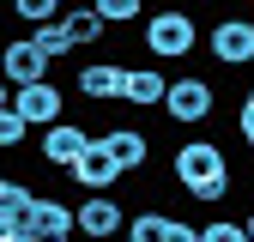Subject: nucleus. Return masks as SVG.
I'll list each match as a JSON object with an SVG mask.
<instances>
[{"label":"nucleus","instance_id":"1","mask_svg":"<svg viewBox=\"0 0 254 242\" xmlns=\"http://www.w3.org/2000/svg\"><path fill=\"white\" fill-rule=\"evenodd\" d=\"M170 176H176V188H182L188 200H200V206H224V200H230V158H224L218 139L188 133V139L170 151Z\"/></svg>","mask_w":254,"mask_h":242},{"label":"nucleus","instance_id":"2","mask_svg":"<svg viewBox=\"0 0 254 242\" xmlns=\"http://www.w3.org/2000/svg\"><path fill=\"white\" fill-rule=\"evenodd\" d=\"M139 49H145V60H157V67L194 60V49H200V18L188 12V6H157L139 24Z\"/></svg>","mask_w":254,"mask_h":242},{"label":"nucleus","instance_id":"3","mask_svg":"<svg viewBox=\"0 0 254 242\" xmlns=\"http://www.w3.org/2000/svg\"><path fill=\"white\" fill-rule=\"evenodd\" d=\"M212 115H218V85L206 73H176L170 79V97H164V121L194 133L200 121H212Z\"/></svg>","mask_w":254,"mask_h":242},{"label":"nucleus","instance_id":"4","mask_svg":"<svg viewBox=\"0 0 254 242\" xmlns=\"http://www.w3.org/2000/svg\"><path fill=\"white\" fill-rule=\"evenodd\" d=\"M206 55L218 60V67H254V12H224V18H212L206 30Z\"/></svg>","mask_w":254,"mask_h":242},{"label":"nucleus","instance_id":"5","mask_svg":"<svg viewBox=\"0 0 254 242\" xmlns=\"http://www.w3.org/2000/svg\"><path fill=\"white\" fill-rule=\"evenodd\" d=\"M91 145H97V133H91V127H79V121H55V127H43V139H37V158H43L49 170L67 176Z\"/></svg>","mask_w":254,"mask_h":242},{"label":"nucleus","instance_id":"6","mask_svg":"<svg viewBox=\"0 0 254 242\" xmlns=\"http://www.w3.org/2000/svg\"><path fill=\"white\" fill-rule=\"evenodd\" d=\"M127 218H133V212H127L115 194H85L79 200V236L85 242H115V236H127Z\"/></svg>","mask_w":254,"mask_h":242},{"label":"nucleus","instance_id":"7","mask_svg":"<svg viewBox=\"0 0 254 242\" xmlns=\"http://www.w3.org/2000/svg\"><path fill=\"white\" fill-rule=\"evenodd\" d=\"M73 91H79V97L85 103H121V91H127V60H97V55H91L85 60V67L73 73Z\"/></svg>","mask_w":254,"mask_h":242},{"label":"nucleus","instance_id":"8","mask_svg":"<svg viewBox=\"0 0 254 242\" xmlns=\"http://www.w3.org/2000/svg\"><path fill=\"white\" fill-rule=\"evenodd\" d=\"M12 109L30 121V127H55V121H67V91H61L55 79H37V85L12 91Z\"/></svg>","mask_w":254,"mask_h":242},{"label":"nucleus","instance_id":"9","mask_svg":"<svg viewBox=\"0 0 254 242\" xmlns=\"http://www.w3.org/2000/svg\"><path fill=\"white\" fill-rule=\"evenodd\" d=\"M67 182H73V188H85V194H115L121 182H127V170H121V164L109 158V145L97 139V145H91L85 158H79V164L67 170Z\"/></svg>","mask_w":254,"mask_h":242},{"label":"nucleus","instance_id":"10","mask_svg":"<svg viewBox=\"0 0 254 242\" xmlns=\"http://www.w3.org/2000/svg\"><path fill=\"white\" fill-rule=\"evenodd\" d=\"M30 236H37V242H73V236H79V206L43 194L37 212H30Z\"/></svg>","mask_w":254,"mask_h":242},{"label":"nucleus","instance_id":"11","mask_svg":"<svg viewBox=\"0 0 254 242\" xmlns=\"http://www.w3.org/2000/svg\"><path fill=\"white\" fill-rule=\"evenodd\" d=\"M0 67H6V85H12V91H24V85L49 79V67H55V60L37 49V37H12V43H6V60H0Z\"/></svg>","mask_w":254,"mask_h":242},{"label":"nucleus","instance_id":"12","mask_svg":"<svg viewBox=\"0 0 254 242\" xmlns=\"http://www.w3.org/2000/svg\"><path fill=\"white\" fill-rule=\"evenodd\" d=\"M170 97V73L157 67V60H145V67H127V91H121V103L127 109H164Z\"/></svg>","mask_w":254,"mask_h":242},{"label":"nucleus","instance_id":"13","mask_svg":"<svg viewBox=\"0 0 254 242\" xmlns=\"http://www.w3.org/2000/svg\"><path fill=\"white\" fill-rule=\"evenodd\" d=\"M97 139L109 145V158H115L127 176H139V170L151 164V139H145V127H127V121H121V127H103Z\"/></svg>","mask_w":254,"mask_h":242},{"label":"nucleus","instance_id":"14","mask_svg":"<svg viewBox=\"0 0 254 242\" xmlns=\"http://www.w3.org/2000/svg\"><path fill=\"white\" fill-rule=\"evenodd\" d=\"M37 188L30 182H18V176H6L0 182V230H30V212H37Z\"/></svg>","mask_w":254,"mask_h":242},{"label":"nucleus","instance_id":"15","mask_svg":"<svg viewBox=\"0 0 254 242\" xmlns=\"http://www.w3.org/2000/svg\"><path fill=\"white\" fill-rule=\"evenodd\" d=\"M61 24H67V37H73L79 49H97V43L109 37V18H103L97 6H67V12H61Z\"/></svg>","mask_w":254,"mask_h":242},{"label":"nucleus","instance_id":"16","mask_svg":"<svg viewBox=\"0 0 254 242\" xmlns=\"http://www.w3.org/2000/svg\"><path fill=\"white\" fill-rule=\"evenodd\" d=\"M170 230H176V212L164 206H139L127 218V242H170Z\"/></svg>","mask_w":254,"mask_h":242},{"label":"nucleus","instance_id":"17","mask_svg":"<svg viewBox=\"0 0 254 242\" xmlns=\"http://www.w3.org/2000/svg\"><path fill=\"white\" fill-rule=\"evenodd\" d=\"M30 37H37V49H43L49 60H67V55L79 49V43L67 37V24H61V18H55V24H37V30H30Z\"/></svg>","mask_w":254,"mask_h":242},{"label":"nucleus","instance_id":"18","mask_svg":"<svg viewBox=\"0 0 254 242\" xmlns=\"http://www.w3.org/2000/svg\"><path fill=\"white\" fill-rule=\"evenodd\" d=\"M103 18H109V30L115 24H145V0H91Z\"/></svg>","mask_w":254,"mask_h":242},{"label":"nucleus","instance_id":"19","mask_svg":"<svg viewBox=\"0 0 254 242\" xmlns=\"http://www.w3.org/2000/svg\"><path fill=\"white\" fill-rule=\"evenodd\" d=\"M12 12H18V24H30V30H37V24H55L67 6H61V0H12Z\"/></svg>","mask_w":254,"mask_h":242},{"label":"nucleus","instance_id":"20","mask_svg":"<svg viewBox=\"0 0 254 242\" xmlns=\"http://www.w3.org/2000/svg\"><path fill=\"white\" fill-rule=\"evenodd\" d=\"M200 242H254L242 218H206L200 224Z\"/></svg>","mask_w":254,"mask_h":242},{"label":"nucleus","instance_id":"21","mask_svg":"<svg viewBox=\"0 0 254 242\" xmlns=\"http://www.w3.org/2000/svg\"><path fill=\"white\" fill-rule=\"evenodd\" d=\"M24 139H30V121H24V115L6 103V109H0V151H18Z\"/></svg>","mask_w":254,"mask_h":242},{"label":"nucleus","instance_id":"22","mask_svg":"<svg viewBox=\"0 0 254 242\" xmlns=\"http://www.w3.org/2000/svg\"><path fill=\"white\" fill-rule=\"evenodd\" d=\"M236 133H242V145L254 151V103H236Z\"/></svg>","mask_w":254,"mask_h":242},{"label":"nucleus","instance_id":"23","mask_svg":"<svg viewBox=\"0 0 254 242\" xmlns=\"http://www.w3.org/2000/svg\"><path fill=\"white\" fill-rule=\"evenodd\" d=\"M170 242H200V230L188 224V218H176V230H170Z\"/></svg>","mask_w":254,"mask_h":242},{"label":"nucleus","instance_id":"24","mask_svg":"<svg viewBox=\"0 0 254 242\" xmlns=\"http://www.w3.org/2000/svg\"><path fill=\"white\" fill-rule=\"evenodd\" d=\"M0 242H37L30 230H0Z\"/></svg>","mask_w":254,"mask_h":242},{"label":"nucleus","instance_id":"25","mask_svg":"<svg viewBox=\"0 0 254 242\" xmlns=\"http://www.w3.org/2000/svg\"><path fill=\"white\" fill-rule=\"evenodd\" d=\"M242 103H254V85H248V91H242Z\"/></svg>","mask_w":254,"mask_h":242},{"label":"nucleus","instance_id":"26","mask_svg":"<svg viewBox=\"0 0 254 242\" xmlns=\"http://www.w3.org/2000/svg\"><path fill=\"white\" fill-rule=\"evenodd\" d=\"M242 224H248V236H254V212H248V218H242Z\"/></svg>","mask_w":254,"mask_h":242}]
</instances>
